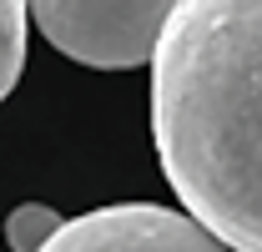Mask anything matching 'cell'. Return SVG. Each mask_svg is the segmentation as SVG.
I'll return each mask as SVG.
<instances>
[{"label":"cell","instance_id":"obj_1","mask_svg":"<svg viewBox=\"0 0 262 252\" xmlns=\"http://www.w3.org/2000/svg\"><path fill=\"white\" fill-rule=\"evenodd\" d=\"M151 141L182 212L262 252V0H177L151 46Z\"/></svg>","mask_w":262,"mask_h":252},{"label":"cell","instance_id":"obj_2","mask_svg":"<svg viewBox=\"0 0 262 252\" xmlns=\"http://www.w3.org/2000/svg\"><path fill=\"white\" fill-rule=\"evenodd\" d=\"M177 0H26L40 35L81 66L96 71H131L151 61Z\"/></svg>","mask_w":262,"mask_h":252},{"label":"cell","instance_id":"obj_5","mask_svg":"<svg viewBox=\"0 0 262 252\" xmlns=\"http://www.w3.org/2000/svg\"><path fill=\"white\" fill-rule=\"evenodd\" d=\"M56 227H61V212H56V207H46V202H20V207L5 217V242H10V252H35Z\"/></svg>","mask_w":262,"mask_h":252},{"label":"cell","instance_id":"obj_4","mask_svg":"<svg viewBox=\"0 0 262 252\" xmlns=\"http://www.w3.org/2000/svg\"><path fill=\"white\" fill-rule=\"evenodd\" d=\"M26 0H0V101L26 71Z\"/></svg>","mask_w":262,"mask_h":252},{"label":"cell","instance_id":"obj_3","mask_svg":"<svg viewBox=\"0 0 262 252\" xmlns=\"http://www.w3.org/2000/svg\"><path fill=\"white\" fill-rule=\"evenodd\" d=\"M35 252H232L202 222L157 202H116L86 217H61V227Z\"/></svg>","mask_w":262,"mask_h":252}]
</instances>
